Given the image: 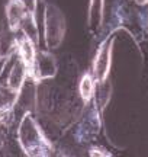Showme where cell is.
I'll return each mask as SVG.
<instances>
[{
    "label": "cell",
    "mask_w": 148,
    "mask_h": 157,
    "mask_svg": "<svg viewBox=\"0 0 148 157\" xmlns=\"http://www.w3.org/2000/svg\"><path fill=\"white\" fill-rule=\"evenodd\" d=\"M10 61V58H6V57H0V76L3 74V70H5L6 64Z\"/></svg>",
    "instance_id": "cell-17"
},
{
    "label": "cell",
    "mask_w": 148,
    "mask_h": 157,
    "mask_svg": "<svg viewBox=\"0 0 148 157\" xmlns=\"http://www.w3.org/2000/svg\"><path fill=\"white\" fill-rule=\"evenodd\" d=\"M16 138L23 154L31 157H46L54 153V146L44 134L32 112L23 113L16 127Z\"/></svg>",
    "instance_id": "cell-2"
},
{
    "label": "cell",
    "mask_w": 148,
    "mask_h": 157,
    "mask_svg": "<svg viewBox=\"0 0 148 157\" xmlns=\"http://www.w3.org/2000/svg\"><path fill=\"white\" fill-rule=\"evenodd\" d=\"M19 92L9 87L7 84L0 83V109L3 111H12L17 102Z\"/></svg>",
    "instance_id": "cell-14"
},
{
    "label": "cell",
    "mask_w": 148,
    "mask_h": 157,
    "mask_svg": "<svg viewBox=\"0 0 148 157\" xmlns=\"http://www.w3.org/2000/svg\"><path fill=\"white\" fill-rule=\"evenodd\" d=\"M58 73V63L51 51H36L34 64L29 68V77L36 83L54 78Z\"/></svg>",
    "instance_id": "cell-6"
},
{
    "label": "cell",
    "mask_w": 148,
    "mask_h": 157,
    "mask_svg": "<svg viewBox=\"0 0 148 157\" xmlns=\"http://www.w3.org/2000/svg\"><path fill=\"white\" fill-rule=\"evenodd\" d=\"M31 10L29 6L23 2V0H9L6 3L5 13H6V21H7V26L12 31H19L20 22L25 17V15Z\"/></svg>",
    "instance_id": "cell-7"
},
{
    "label": "cell",
    "mask_w": 148,
    "mask_h": 157,
    "mask_svg": "<svg viewBox=\"0 0 148 157\" xmlns=\"http://www.w3.org/2000/svg\"><path fill=\"white\" fill-rule=\"evenodd\" d=\"M110 95H112V84L109 83L108 78L103 80V82H96V89H94V95H93V103L99 109L100 113L105 111L106 105L110 101Z\"/></svg>",
    "instance_id": "cell-11"
},
{
    "label": "cell",
    "mask_w": 148,
    "mask_h": 157,
    "mask_svg": "<svg viewBox=\"0 0 148 157\" xmlns=\"http://www.w3.org/2000/svg\"><path fill=\"white\" fill-rule=\"evenodd\" d=\"M29 78V68L25 63L19 58V56L16 54V60L12 64V68L9 71V76L6 78V84L12 87V89L20 92V89L23 87L25 82Z\"/></svg>",
    "instance_id": "cell-8"
},
{
    "label": "cell",
    "mask_w": 148,
    "mask_h": 157,
    "mask_svg": "<svg viewBox=\"0 0 148 157\" xmlns=\"http://www.w3.org/2000/svg\"><path fill=\"white\" fill-rule=\"evenodd\" d=\"M67 23L61 9L54 3H45L44 7V41L48 50H55L63 44Z\"/></svg>",
    "instance_id": "cell-4"
},
{
    "label": "cell",
    "mask_w": 148,
    "mask_h": 157,
    "mask_svg": "<svg viewBox=\"0 0 148 157\" xmlns=\"http://www.w3.org/2000/svg\"><path fill=\"white\" fill-rule=\"evenodd\" d=\"M17 56L19 58L22 60L28 68H31V66L34 64V60H35V56H36V45L31 41L29 38L26 36H20L19 41H17Z\"/></svg>",
    "instance_id": "cell-12"
},
{
    "label": "cell",
    "mask_w": 148,
    "mask_h": 157,
    "mask_svg": "<svg viewBox=\"0 0 148 157\" xmlns=\"http://www.w3.org/2000/svg\"><path fill=\"white\" fill-rule=\"evenodd\" d=\"M97 13V28L103 26L105 19V0H89V12H87V25L91 26L93 15Z\"/></svg>",
    "instance_id": "cell-15"
},
{
    "label": "cell",
    "mask_w": 148,
    "mask_h": 157,
    "mask_svg": "<svg viewBox=\"0 0 148 157\" xmlns=\"http://www.w3.org/2000/svg\"><path fill=\"white\" fill-rule=\"evenodd\" d=\"M19 31L23 34V36L29 38L35 45L39 44V26H38V22H36L34 10H29L25 15V17L22 19V22H20Z\"/></svg>",
    "instance_id": "cell-10"
},
{
    "label": "cell",
    "mask_w": 148,
    "mask_h": 157,
    "mask_svg": "<svg viewBox=\"0 0 148 157\" xmlns=\"http://www.w3.org/2000/svg\"><path fill=\"white\" fill-rule=\"evenodd\" d=\"M115 36L110 38L106 36L102 42L99 44L96 51V56L93 58L91 64V74L96 82H103L109 77L110 73V66H112V51H113Z\"/></svg>",
    "instance_id": "cell-5"
},
{
    "label": "cell",
    "mask_w": 148,
    "mask_h": 157,
    "mask_svg": "<svg viewBox=\"0 0 148 157\" xmlns=\"http://www.w3.org/2000/svg\"><path fill=\"white\" fill-rule=\"evenodd\" d=\"M134 2H135L138 6H145V5H148V0H134Z\"/></svg>",
    "instance_id": "cell-18"
},
{
    "label": "cell",
    "mask_w": 148,
    "mask_h": 157,
    "mask_svg": "<svg viewBox=\"0 0 148 157\" xmlns=\"http://www.w3.org/2000/svg\"><path fill=\"white\" fill-rule=\"evenodd\" d=\"M52 78L36 83V108L35 111L50 122L58 127L73 124L84 105L79 106L77 98L60 84L51 83Z\"/></svg>",
    "instance_id": "cell-1"
},
{
    "label": "cell",
    "mask_w": 148,
    "mask_h": 157,
    "mask_svg": "<svg viewBox=\"0 0 148 157\" xmlns=\"http://www.w3.org/2000/svg\"><path fill=\"white\" fill-rule=\"evenodd\" d=\"M16 31H12L9 26L0 32V57L12 58L17 52V41Z\"/></svg>",
    "instance_id": "cell-9"
},
{
    "label": "cell",
    "mask_w": 148,
    "mask_h": 157,
    "mask_svg": "<svg viewBox=\"0 0 148 157\" xmlns=\"http://www.w3.org/2000/svg\"><path fill=\"white\" fill-rule=\"evenodd\" d=\"M94 89H96V80L93 77L91 73H84L81 76L79 82V96L80 99L89 103L93 101V95H94Z\"/></svg>",
    "instance_id": "cell-13"
},
{
    "label": "cell",
    "mask_w": 148,
    "mask_h": 157,
    "mask_svg": "<svg viewBox=\"0 0 148 157\" xmlns=\"http://www.w3.org/2000/svg\"><path fill=\"white\" fill-rule=\"evenodd\" d=\"M100 115L102 113L94 106L93 101L89 103H84L81 112L79 113V117L73 122L74 140L77 143H81V144H89V143H93L96 140L99 131H100V127H102Z\"/></svg>",
    "instance_id": "cell-3"
},
{
    "label": "cell",
    "mask_w": 148,
    "mask_h": 157,
    "mask_svg": "<svg viewBox=\"0 0 148 157\" xmlns=\"http://www.w3.org/2000/svg\"><path fill=\"white\" fill-rule=\"evenodd\" d=\"M89 154H90V156H103V157L110 156V153L105 151L103 148H97V147H91L90 150H89Z\"/></svg>",
    "instance_id": "cell-16"
}]
</instances>
